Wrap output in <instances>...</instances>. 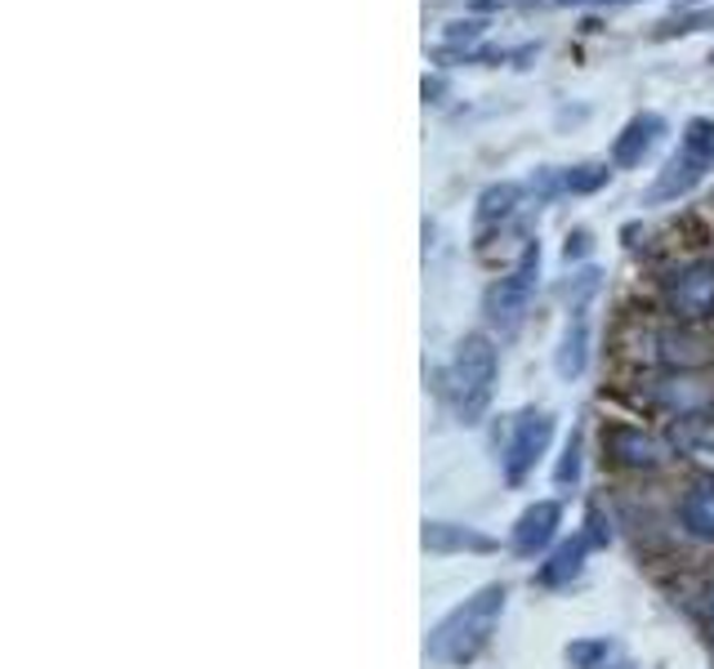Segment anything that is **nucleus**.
Segmentation results:
<instances>
[{
	"label": "nucleus",
	"instance_id": "nucleus-14",
	"mask_svg": "<svg viewBox=\"0 0 714 669\" xmlns=\"http://www.w3.org/2000/svg\"><path fill=\"white\" fill-rule=\"evenodd\" d=\"M590 536H577V541H568V545H559L554 554H550V563L536 572V580L541 585H550V589H559V585H568V580H577L581 576V567H585V554H590Z\"/></svg>",
	"mask_w": 714,
	"mask_h": 669
},
{
	"label": "nucleus",
	"instance_id": "nucleus-19",
	"mask_svg": "<svg viewBox=\"0 0 714 669\" xmlns=\"http://www.w3.org/2000/svg\"><path fill=\"white\" fill-rule=\"evenodd\" d=\"M608 656H612L608 638H577V642H568V660L577 669H608Z\"/></svg>",
	"mask_w": 714,
	"mask_h": 669
},
{
	"label": "nucleus",
	"instance_id": "nucleus-21",
	"mask_svg": "<svg viewBox=\"0 0 714 669\" xmlns=\"http://www.w3.org/2000/svg\"><path fill=\"white\" fill-rule=\"evenodd\" d=\"M577 477H581V438L572 433V442H568V451H563L559 469H554V482H559V486H572Z\"/></svg>",
	"mask_w": 714,
	"mask_h": 669
},
{
	"label": "nucleus",
	"instance_id": "nucleus-12",
	"mask_svg": "<svg viewBox=\"0 0 714 669\" xmlns=\"http://www.w3.org/2000/svg\"><path fill=\"white\" fill-rule=\"evenodd\" d=\"M608 446H612V455L621 460V464H630V469H656L661 460H665V442L661 438H652V433H643V429H612L608 433Z\"/></svg>",
	"mask_w": 714,
	"mask_h": 669
},
{
	"label": "nucleus",
	"instance_id": "nucleus-17",
	"mask_svg": "<svg viewBox=\"0 0 714 669\" xmlns=\"http://www.w3.org/2000/svg\"><path fill=\"white\" fill-rule=\"evenodd\" d=\"M518 202H522V188H518V184H491V188L478 197V224H500V219H509Z\"/></svg>",
	"mask_w": 714,
	"mask_h": 669
},
{
	"label": "nucleus",
	"instance_id": "nucleus-4",
	"mask_svg": "<svg viewBox=\"0 0 714 669\" xmlns=\"http://www.w3.org/2000/svg\"><path fill=\"white\" fill-rule=\"evenodd\" d=\"M536 281H541V241H527L522 255H518V264L487 290V299H482L487 321L500 326V330H513L522 321V312L531 308Z\"/></svg>",
	"mask_w": 714,
	"mask_h": 669
},
{
	"label": "nucleus",
	"instance_id": "nucleus-3",
	"mask_svg": "<svg viewBox=\"0 0 714 669\" xmlns=\"http://www.w3.org/2000/svg\"><path fill=\"white\" fill-rule=\"evenodd\" d=\"M710 171H714V121H710V116H692V121L683 125L679 152L661 165L656 184L647 188V206H665V202L687 197Z\"/></svg>",
	"mask_w": 714,
	"mask_h": 669
},
{
	"label": "nucleus",
	"instance_id": "nucleus-24",
	"mask_svg": "<svg viewBox=\"0 0 714 669\" xmlns=\"http://www.w3.org/2000/svg\"><path fill=\"white\" fill-rule=\"evenodd\" d=\"M504 6H513V0H469L473 14H491V10H504Z\"/></svg>",
	"mask_w": 714,
	"mask_h": 669
},
{
	"label": "nucleus",
	"instance_id": "nucleus-6",
	"mask_svg": "<svg viewBox=\"0 0 714 669\" xmlns=\"http://www.w3.org/2000/svg\"><path fill=\"white\" fill-rule=\"evenodd\" d=\"M665 299H670V312H679L683 321L714 317V259H692L674 268L665 281Z\"/></svg>",
	"mask_w": 714,
	"mask_h": 669
},
{
	"label": "nucleus",
	"instance_id": "nucleus-16",
	"mask_svg": "<svg viewBox=\"0 0 714 669\" xmlns=\"http://www.w3.org/2000/svg\"><path fill=\"white\" fill-rule=\"evenodd\" d=\"M656 353H661V362H670V367H696V362H705L710 353V344L701 340V334H683V330H661L656 334Z\"/></svg>",
	"mask_w": 714,
	"mask_h": 669
},
{
	"label": "nucleus",
	"instance_id": "nucleus-22",
	"mask_svg": "<svg viewBox=\"0 0 714 669\" xmlns=\"http://www.w3.org/2000/svg\"><path fill=\"white\" fill-rule=\"evenodd\" d=\"M482 37V23L469 19V23H447V45H460V41H478Z\"/></svg>",
	"mask_w": 714,
	"mask_h": 669
},
{
	"label": "nucleus",
	"instance_id": "nucleus-23",
	"mask_svg": "<svg viewBox=\"0 0 714 669\" xmlns=\"http://www.w3.org/2000/svg\"><path fill=\"white\" fill-rule=\"evenodd\" d=\"M585 250H590V233H572L568 237V259H581Z\"/></svg>",
	"mask_w": 714,
	"mask_h": 669
},
{
	"label": "nucleus",
	"instance_id": "nucleus-13",
	"mask_svg": "<svg viewBox=\"0 0 714 669\" xmlns=\"http://www.w3.org/2000/svg\"><path fill=\"white\" fill-rule=\"evenodd\" d=\"M674 446H679V455L714 469V420H705V415L674 420Z\"/></svg>",
	"mask_w": 714,
	"mask_h": 669
},
{
	"label": "nucleus",
	"instance_id": "nucleus-11",
	"mask_svg": "<svg viewBox=\"0 0 714 669\" xmlns=\"http://www.w3.org/2000/svg\"><path fill=\"white\" fill-rule=\"evenodd\" d=\"M420 545L429 554H491L496 549L491 536H482L473 527H456V523H425Z\"/></svg>",
	"mask_w": 714,
	"mask_h": 669
},
{
	"label": "nucleus",
	"instance_id": "nucleus-2",
	"mask_svg": "<svg viewBox=\"0 0 714 669\" xmlns=\"http://www.w3.org/2000/svg\"><path fill=\"white\" fill-rule=\"evenodd\" d=\"M491 384H496V349L487 334H465L456 344L447 371H442V398L456 411L460 424H478L482 406L491 402Z\"/></svg>",
	"mask_w": 714,
	"mask_h": 669
},
{
	"label": "nucleus",
	"instance_id": "nucleus-18",
	"mask_svg": "<svg viewBox=\"0 0 714 669\" xmlns=\"http://www.w3.org/2000/svg\"><path fill=\"white\" fill-rule=\"evenodd\" d=\"M608 165H599V161H585V165H572V171L563 175V188L568 193H577V197H585V193H599L603 184H608Z\"/></svg>",
	"mask_w": 714,
	"mask_h": 669
},
{
	"label": "nucleus",
	"instance_id": "nucleus-15",
	"mask_svg": "<svg viewBox=\"0 0 714 669\" xmlns=\"http://www.w3.org/2000/svg\"><path fill=\"white\" fill-rule=\"evenodd\" d=\"M683 527L696 541H714V482H701L683 495Z\"/></svg>",
	"mask_w": 714,
	"mask_h": 669
},
{
	"label": "nucleus",
	"instance_id": "nucleus-7",
	"mask_svg": "<svg viewBox=\"0 0 714 669\" xmlns=\"http://www.w3.org/2000/svg\"><path fill=\"white\" fill-rule=\"evenodd\" d=\"M559 523H563V510H559V500H536L531 510H522V518L513 523V554L518 558H536L550 541H554V532H559Z\"/></svg>",
	"mask_w": 714,
	"mask_h": 669
},
{
	"label": "nucleus",
	"instance_id": "nucleus-1",
	"mask_svg": "<svg viewBox=\"0 0 714 669\" xmlns=\"http://www.w3.org/2000/svg\"><path fill=\"white\" fill-rule=\"evenodd\" d=\"M504 585H482L473 598H465L456 611H447L434 634H429V660L438 665H469L478 660V651L491 642L500 616H504Z\"/></svg>",
	"mask_w": 714,
	"mask_h": 669
},
{
	"label": "nucleus",
	"instance_id": "nucleus-25",
	"mask_svg": "<svg viewBox=\"0 0 714 669\" xmlns=\"http://www.w3.org/2000/svg\"><path fill=\"white\" fill-rule=\"evenodd\" d=\"M438 94H447V81L442 76H425V99H438Z\"/></svg>",
	"mask_w": 714,
	"mask_h": 669
},
{
	"label": "nucleus",
	"instance_id": "nucleus-26",
	"mask_svg": "<svg viewBox=\"0 0 714 669\" xmlns=\"http://www.w3.org/2000/svg\"><path fill=\"white\" fill-rule=\"evenodd\" d=\"M710 625H714V589H710Z\"/></svg>",
	"mask_w": 714,
	"mask_h": 669
},
{
	"label": "nucleus",
	"instance_id": "nucleus-10",
	"mask_svg": "<svg viewBox=\"0 0 714 669\" xmlns=\"http://www.w3.org/2000/svg\"><path fill=\"white\" fill-rule=\"evenodd\" d=\"M652 398H656L665 411H674V415L683 420V415H701L705 406H714V384L692 380V375H670V380H661V384L652 389Z\"/></svg>",
	"mask_w": 714,
	"mask_h": 669
},
{
	"label": "nucleus",
	"instance_id": "nucleus-5",
	"mask_svg": "<svg viewBox=\"0 0 714 669\" xmlns=\"http://www.w3.org/2000/svg\"><path fill=\"white\" fill-rule=\"evenodd\" d=\"M554 442V415L550 411H522L513 420V433H509V446H504V477L509 482H522L536 460H541Z\"/></svg>",
	"mask_w": 714,
	"mask_h": 669
},
{
	"label": "nucleus",
	"instance_id": "nucleus-8",
	"mask_svg": "<svg viewBox=\"0 0 714 669\" xmlns=\"http://www.w3.org/2000/svg\"><path fill=\"white\" fill-rule=\"evenodd\" d=\"M590 295H594V290H590ZM590 295H581V299L572 303V317H568V326H563V340H559V353H554V371H559L563 380H577V375H585V367H590V308H585Z\"/></svg>",
	"mask_w": 714,
	"mask_h": 669
},
{
	"label": "nucleus",
	"instance_id": "nucleus-20",
	"mask_svg": "<svg viewBox=\"0 0 714 669\" xmlns=\"http://www.w3.org/2000/svg\"><path fill=\"white\" fill-rule=\"evenodd\" d=\"M714 28V10H696V14H679V19H665L656 28V41H670V37H692V32H705Z\"/></svg>",
	"mask_w": 714,
	"mask_h": 669
},
{
	"label": "nucleus",
	"instance_id": "nucleus-9",
	"mask_svg": "<svg viewBox=\"0 0 714 669\" xmlns=\"http://www.w3.org/2000/svg\"><path fill=\"white\" fill-rule=\"evenodd\" d=\"M661 134H665V116H656V112L634 116L616 134V143H612V165H616V171H634V165H643V156L656 147Z\"/></svg>",
	"mask_w": 714,
	"mask_h": 669
}]
</instances>
